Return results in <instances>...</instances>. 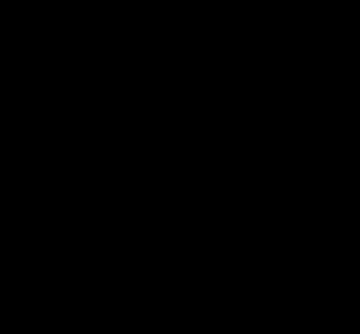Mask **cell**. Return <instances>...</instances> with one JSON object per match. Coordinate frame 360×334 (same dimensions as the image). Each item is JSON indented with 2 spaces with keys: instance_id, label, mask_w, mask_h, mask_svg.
Here are the masks:
<instances>
[]
</instances>
